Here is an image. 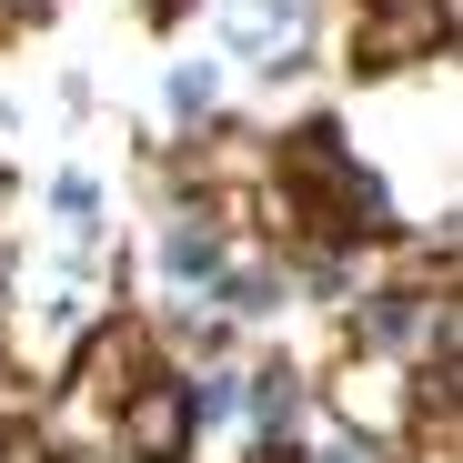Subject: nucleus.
I'll list each match as a JSON object with an SVG mask.
<instances>
[{"instance_id": "423d86ee", "label": "nucleus", "mask_w": 463, "mask_h": 463, "mask_svg": "<svg viewBox=\"0 0 463 463\" xmlns=\"http://www.w3.org/2000/svg\"><path fill=\"white\" fill-rule=\"evenodd\" d=\"M31 11H51V0H0V21H31Z\"/></svg>"}, {"instance_id": "39448f33", "label": "nucleus", "mask_w": 463, "mask_h": 463, "mask_svg": "<svg viewBox=\"0 0 463 463\" xmlns=\"http://www.w3.org/2000/svg\"><path fill=\"white\" fill-rule=\"evenodd\" d=\"M162 101H172V121H182V131H212V111H222V71H212V61H172Z\"/></svg>"}, {"instance_id": "7ed1b4c3", "label": "nucleus", "mask_w": 463, "mask_h": 463, "mask_svg": "<svg viewBox=\"0 0 463 463\" xmlns=\"http://www.w3.org/2000/svg\"><path fill=\"white\" fill-rule=\"evenodd\" d=\"M212 21H222V51L252 71H292L313 51V0H212Z\"/></svg>"}, {"instance_id": "f03ea898", "label": "nucleus", "mask_w": 463, "mask_h": 463, "mask_svg": "<svg viewBox=\"0 0 463 463\" xmlns=\"http://www.w3.org/2000/svg\"><path fill=\"white\" fill-rule=\"evenodd\" d=\"M333 413H343V433H363V443H393V433L423 413V393H413V373H403V363L353 353V363L333 373Z\"/></svg>"}, {"instance_id": "f257e3e1", "label": "nucleus", "mask_w": 463, "mask_h": 463, "mask_svg": "<svg viewBox=\"0 0 463 463\" xmlns=\"http://www.w3.org/2000/svg\"><path fill=\"white\" fill-rule=\"evenodd\" d=\"M192 433H202V423H192V393H182V363H162V373L111 413V453H131V463H182Z\"/></svg>"}, {"instance_id": "20e7f679", "label": "nucleus", "mask_w": 463, "mask_h": 463, "mask_svg": "<svg viewBox=\"0 0 463 463\" xmlns=\"http://www.w3.org/2000/svg\"><path fill=\"white\" fill-rule=\"evenodd\" d=\"M242 413H252V443H282L302 423V373L292 363H242Z\"/></svg>"}]
</instances>
